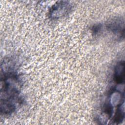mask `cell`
Listing matches in <instances>:
<instances>
[{
	"mask_svg": "<svg viewBox=\"0 0 125 125\" xmlns=\"http://www.w3.org/2000/svg\"><path fill=\"white\" fill-rule=\"evenodd\" d=\"M70 9V5L67 1H60L54 4L50 11V16L53 18H58L66 14Z\"/></svg>",
	"mask_w": 125,
	"mask_h": 125,
	"instance_id": "obj_1",
	"label": "cell"
},
{
	"mask_svg": "<svg viewBox=\"0 0 125 125\" xmlns=\"http://www.w3.org/2000/svg\"><path fill=\"white\" fill-rule=\"evenodd\" d=\"M124 62H122L117 64L115 68V79L117 83H122L124 82Z\"/></svg>",
	"mask_w": 125,
	"mask_h": 125,
	"instance_id": "obj_2",
	"label": "cell"
},
{
	"mask_svg": "<svg viewBox=\"0 0 125 125\" xmlns=\"http://www.w3.org/2000/svg\"><path fill=\"white\" fill-rule=\"evenodd\" d=\"M108 27L114 32H121L122 28H124V21L120 19L113 20L108 23Z\"/></svg>",
	"mask_w": 125,
	"mask_h": 125,
	"instance_id": "obj_3",
	"label": "cell"
}]
</instances>
